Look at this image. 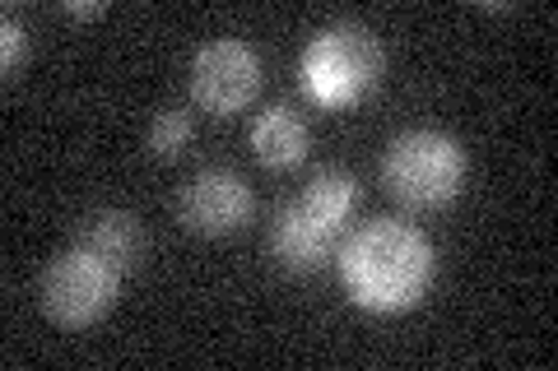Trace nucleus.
<instances>
[{"label":"nucleus","mask_w":558,"mask_h":371,"mask_svg":"<svg viewBox=\"0 0 558 371\" xmlns=\"http://www.w3.org/2000/svg\"><path fill=\"white\" fill-rule=\"evenodd\" d=\"M336 274L359 311L405 316L438 284V246L418 223L368 219L340 242Z\"/></svg>","instance_id":"obj_1"},{"label":"nucleus","mask_w":558,"mask_h":371,"mask_svg":"<svg viewBox=\"0 0 558 371\" xmlns=\"http://www.w3.org/2000/svg\"><path fill=\"white\" fill-rule=\"evenodd\" d=\"M381 70H387V51H381L377 33L359 20H340L312 33L299 57V84L312 108L349 112L377 94Z\"/></svg>","instance_id":"obj_2"},{"label":"nucleus","mask_w":558,"mask_h":371,"mask_svg":"<svg viewBox=\"0 0 558 371\" xmlns=\"http://www.w3.org/2000/svg\"><path fill=\"white\" fill-rule=\"evenodd\" d=\"M465 172H470V158L461 149V139L433 126L400 131L387 145V153H381V186L405 209H414V214L447 209L465 190Z\"/></svg>","instance_id":"obj_3"},{"label":"nucleus","mask_w":558,"mask_h":371,"mask_svg":"<svg viewBox=\"0 0 558 371\" xmlns=\"http://www.w3.org/2000/svg\"><path fill=\"white\" fill-rule=\"evenodd\" d=\"M121 284H126V274H117L102 256L70 242L43 270L38 307L57 330H94L117 307Z\"/></svg>","instance_id":"obj_4"},{"label":"nucleus","mask_w":558,"mask_h":371,"mask_svg":"<svg viewBox=\"0 0 558 371\" xmlns=\"http://www.w3.org/2000/svg\"><path fill=\"white\" fill-rule=\"evenodd\" d=\"M260 79L266 70H260L256 47L242 38H215L191 57V102L215 121L247 112L260 94Z\"/></svg>","instance_id":"obj_5"},{"label":"nucleus","mask_w":558,"mask_h":371,"mask_svg":"<svg viewBox=\"0 0 558 371\" xmlns=\"http://www.w3.org/2000/svg\"><path fill=\"white\" fill-rule=\"evenodd\" d=\"M252 186L233 168H201L178 190V223L191 237H233L252 223Z\"/></svg>","instance_id":"obj_6"},{"label":"nucleus","mask_w":558,"mask_h":371,"mask_svg":"<svg viewBox=\"0 0 558 371\" xmlns=\"http://www.w3.org/2000/svg\"><path fill=\"white\" fill-rule=\"evenodd\" d=\"M344 237L349 233H336V227L317 223L307 209L289 200L270 223V256L279 270H289V274H317L326 264H336V251Z\"/></svg>","instance_id":"obj_7"},{"label":"nucleus","mask_w":558,"mask_h":371,"mask_svg":"<svg viewBox=\"0 0 558 371\" xmlns=\"http://www.w3.org/2000/svg\"><path fill=\"white\" fill-rule=\"evenodd\" d=\"M84 251H94L112 264L117 274H135L145 264V251H149V237H145V223H140L131 209H94L89 219H80L75 237H70Z\"/></svg>","instance_id":"obj_8"},{"label":"nucleus","mask_w":558,"mask_h":371,"mask_svg":"<svg viewBox=\"0 0 558 371\" xmlns=\"http://www.w3.org/2000/svg\"><path fill=\"white\" fill-rule=\"evenodd\" d=\"M247 139H252L256 163L266 172H299L312 149V131H307L303 112L284 108V102H270L266 112H256Z\"/></svg>","instance_id":"obj_9"},{"label":"nucleus","mask_w":558,"mask_h":371,"mask_svg":"<svg viewBox=\"0 0 558 371\" xmlns=\"http://www.w3.org/2000/svg\"><path fill=\"white\" fill-rule=\"evenodd\" d=\"M359 200H363V190L354 182V172H344V168H317L303 182L299 196H293V205L307 209L317 223L336 227V233H349V219H354Z\"/></svg>","instance_id":"obj_10"},{"label":"nucleus","mask_w":558,"mask_h":371,"mask_svg":"<svg viewBox=\"0 0 558 371\" xmlns=\"http://www.w3.org/2000/svg\"><path fill=\"white\" fill-rule=\"evenodd\" d=\"M191 139H196V116L186 108H163L149 121L145 149H149V158H159V163H172V158H182L191 149Z\"/></svg>","instance_id":"obj_11"},{"label":"nucleus","mask_w":558,"mask_h":371,"mask_svg":"<svg viewBox=\"0 0 558 371\" xmlns=\"http://www.w3.org/2000/svg\"><path fill=\"white\" fill-rule=\"evenodd\" d=\"M24 65H28V28L5 10V20H0V70H5V79H20Z\"/></svg>","instance_id":"obj_12"},{"label":"nucleus","mask_w":558,"mask_h":371,"mask_svg":"<svg viewBox=\"0 0 558 371\" xmlns=\"http://www.w3.org/2000/svg\"><path fill=\"white\" fill-rule=\"evenodd\" d=\"M61 14H65V20H75V24H89V20H102L108 5H102V0H65Z\"/></svg>","instance_id":"obj_13"}]
</instances>
